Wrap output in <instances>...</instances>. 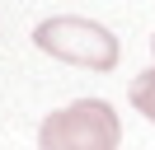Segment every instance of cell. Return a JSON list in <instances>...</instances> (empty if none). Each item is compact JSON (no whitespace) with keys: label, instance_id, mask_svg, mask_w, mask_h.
Wrapping results in <instances>:
<instances>
[{"label":"cell","instance_id":"cell-1","mask_svg":"<svg viewBox=\"0 0 155 150\" xmlns=\"http://www.w3.org/2000/svg\"><path fill=\"white\" fill-rule=\"evenodd\" d=\"M122 127H117V112L104 99H80L71 108L52 112L38 131L42 150H117Z\"/></svg>","mask_w":155,"mask_h":150},{"label":"cell","instance_id":"cell-2","mask_svg":"<svg viewBox=\"0 0 155 150\" xmlns=\"http://www.w3.org/2000/svg\"><path fill=\"white\" fill-rule=\"evenodd\" d=\"M33 42L71 66H89V70H113V61H117V38L89 19H71V14L38 24Z\"/></svg>","mask_w":155,"mask_h":150},{"label":"cell","instance_id":"cell-3","mask_svg":"<svg viewBox=\"0 0 155 150\" xmlns=\"http://www.w3.org/2000/svg\"><path fill=\"white\" fill-rule=\"evenodd\" d=\"M132 103H136V112H146L155 122V70H146V75L132 80Z\"/></svg>","mask_w":155,"mask_h":150},{"label":"cell","instance_id":"cell-4","mask_svg":"<svg viewBox=\"0 0 155 150\" xmlns=\"http://www.w3.org/2000/svg\"><path fill=\"white\" fill-rule=\"evenodd\" d=\"M150 47H155V42H150Z\"/></svg>","mask_w":155,"mask_h":150}]
</instances>
